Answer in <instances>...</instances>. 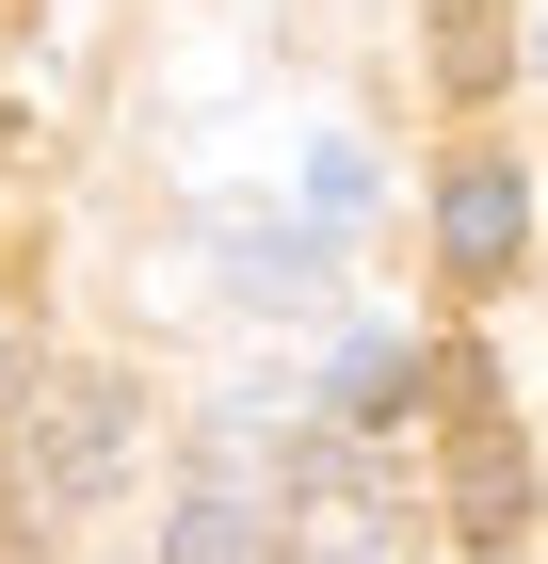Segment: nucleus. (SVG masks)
Returning a JSON list of instances; mask_svg holds the SVG:
<instances>
[{
	"instance_id": "20e7f679",
	"label": "nucleus",
	"mask_w": 548,
	"mask_h": 564,
	"mask_svg": "<svg viewBox=\"0 0 548 564\" xmlns=\"http://www.w3.org/2000/svg\"><path fill=\"white\" fill-rule=\"evenodd\" d=\"M452 532L468 549H516L533 532V452L501 435V403H468V435H452Z\"/></svg>"
},
{
	"instance_id": "f257e3e1",
	"label": "nucleus",
	"mask_w": 548,
	"mask_h": 564,
	"mask_svg": "<svg viewBox=\"0 0 548 564\" xmlns=\"http://www.w3.org/2000/svg\"><path fill=\"white\" fill-rule=\"evenodd\" d=\"M129 452H146V403L114 371H33L17 388V500L33 517H97L129 484Z\"/></svg>"
},
{
	"instance_id": "7ed1b4c3",
	"label": "nucleus",
	"mask_w": 548,
	"mask_h": 564,
	"mask_svg": "<svg viewBox=\"0 0 548 564\" xmlns=\"http://www.w3.org/2000/svg\"><path fill=\"white\" fill-rule=\"evenodd\" d=\"M162 564H291V532H275V500L211 452V468L178 484V517H162Z\"/></svg>"
},
{
	"instance_id": "39448f33",
	"label": "nucleus",
	"mask_w": 548,
	"mask_h": 564,
	"mask_svg": "<svg viewBox=\"0 0 548 564\" xmlns=\"http://www.w3.org/2000/svg\"><path fill=\"white\" fill-rule=\"evenodd\" d=\"M404 403H420V355H404V339H339V371H323V420H339V435L404 420Z\"/></svg>"
},
{
	"instance_id": "423d86ee",
	"label": "nucleus",
	"mask_w": 548,
	"mask_h": 564,
	"mask_svg": "<svg viewBox=\"0 0 548 564\" xmlns=\"http://www.w3.org/2000/svg\"><path fill=\"white\" fill-rule=\"evenodd\" d=\"M436 82H452V97L501 82V17H436Z\"/></svg>"
},
{
	"instance_id": "f03ea898",
	"label": "nucleus",
	"mask_w": 548,
	"mask_h": 564,
	"mask_svg": "<svg viewBox=\"0 0 548 564\" xmlns=\"http://www.w3.org/2000/svg\"><path fill=\"white\" fill-rule=\"evenodd\" d=\"M436 259L452 274H516L533 259V177L516 162H452L436 177Z\"/></svg>"
}]
</instances>
